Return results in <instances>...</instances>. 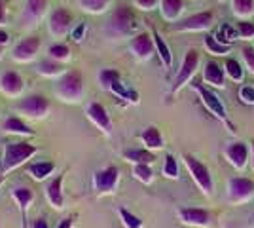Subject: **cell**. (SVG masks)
Listing matches in <instances>:
<instances>
[{
    "label": "cell",
    "instance_id": "3957f363",
    "mask_svg": "<svg viewBox=\"0 0 254 228\" xmlns=\"http://www.w3.org/2000/svg\"><path fill=\"white\" fill-rule=\"evenodd\" d=\"M85 91V78L78 71H68L64 73L59 82H57V95L68 101V103H76L84 97Z\"/></svg>",
    "mask_w": 254,
    "mask_h": 228
},
{
    "label": "cell",
    "instance_id": "52a82bcc",
    "mask_svg": "<svg viewBox=\"0 0 254 228\" xmlns=\"http://www.w3.org/2000/svg\"><path fill=\"white\" fill-rule=\"evenodd\" d=\"M254 196V181L249 177H232L228 179V200L232 204H247Z\"/></svg>",
    "mask_w": 254,
    "mask_h": 228
},
{
    "label": "cell",
    "instance_id": "836d02e7",
    "mask_svg": "<svg viewBox=\"0 0 254 228\" xmlns=\"http://www.w3.org/2000/svg\"><path fill=\"white\" fill-rule=\"evenodd\" d=\"M133 175H135L137 181L144 183V185H150L154 181V171H152L150 163H135L133 165Z\"/></svg>",
    "mask_w": 254,
    "mask_h": 228
},
{
    "label": "cell",
    "instance_id": "ee69618b",
    "mask_svg": "<svg viewBox=\"0 0 254 228\" xmlns=\"http://www.w3.org/2000/svg\"><path fill=\"white\" fill-rule=\"evenodd\" d=\"M31 228H50V225H48V221L46 219H34L32 221V227Z\"/></svg>",
    "mask_w": 254,
    "mask_h": 228
},
{
    "label": "cell",
    "instance_id": "8fae6325",
    "mask_svg": "<svg viewBox=\"0 0 254 228\" xmlns=\"http://www.w3.org/2000/svg\"><path fill=\"white\" fill-rule=\"evenodd\" d=\"M72 13L70 10H66L63 6H59V8H55V10L50 13V19H48V29H50V33L53 36H57V38H61L64 34L70 31V27H72Z\"/></svg>",
    "mask_w": 254,
    "mask_h": 228
},
{
    "label": "cell",
    "instance_id": "277c9868",
    "mask_svg": "<svg viewBox=\"0 0 254 228\" xmlns=\"http://www.w3.org/2000/svg\"><path fill=\"white\" fill-rule=\"evenodd\" d=\"M38 152L36 145H31L27 141L21 143H10L6 145V151H4V162H2V169L4 173H8L11 169L19 167L21 163H25L31 156H34Z\"/></svg>",
    "mask_w": 254,
    "mask_h": 228
},
{
    "label": "cell",
    "instance_id": "d6986e66",
    "mask_svg": "<svg viewBox=\"0 0 254 228\" xmlns=\"http://www.w3.org/2000/svg\"><path fill=\"white\" fill-rule=\"evenodd\" d=\"M64 175L66 173L57 175V177L52 179V181L48 183V186H46V198H48V202H50L55 209H63L64 207V194H63Z\"/></svg>",
    "mask_w": 254,
    "mask_h": 228
},
{
    "label": "cell",
    "instance_id": "cb8c5ba5",
    "mask_svg": "<svg viewBox=\"0 0 254 228\" xmlns=\"http://www.w3.org/2000/svg\"><path fill=\"white\" fill-rule=\"evenodd\" d=\"M2 130L6 131V133H15V135H34V130H31L21 118H17V116H11L8 118L4 124H2Z\"/></svg>",
    "mask_w": 254,
    "mask_h": 228
},
{
    "label": "cell",
    "instance_id": "7a4b0ae2",
    "mask_svg": "<svg viewBox=\"0 0 254 228\" xmlns=\"http://www.w3.org/2000/svg\"><path fill=\"white\" fill-rule=\"evenodd\" d=\"M191 87H193V91L199 95L201 103L207 107V110L211 112L212 116L216 120H220L222 124H226L228 130L232 131V133H235V128H233V124L230 122V118H228V110L224 107L222 99H218V95H214L211 89L205 86V84H201L199 80H191Z\"/></svg>",
    "mask_w": 254,
    "mask_h": 228
},
{
    "label": "cell",
    "instance_id": "f546056e",
    "mask_svg": "<svg viewBox=\"0 0 254 228\" xmlns=\"http://www.w3.org/2000/svg\"><path fill=\"white\" fill-rule=\"evenodd\" d=\"M38 73L42 76H63L64 75V67L59 61H53V59H46L38 65Z\"/></svg>",
    "mask_w": 254,
    "mask_h": 228
},
{
    "label": "cell",
    "instance_id": "2e32d148",
    "mask_svg": "<svg viewBox=\"0 0 254 228\" xmlns=\"http://www.w3.org/2000/svg\"><path fill=\"white\" fill-rule=\"evenodd\" d=\"M46 8H48V0H27L25 10L21 13L23 27H27V29L36 27L38 21L42 19V15L46 13Z\"/></svg>",
    "mask_w": 254,
    "mask_h": 228
},
{
    "label": "cell",
    "instance_id": "d590c367",
    "mask_svg": "<svg viewBox=\"0 0 254 228\" xmlns=\"http://www.w3.org/2000/svg\"><path fill=\"white\" fill-rule=\"evenodd\" d=\"M120 217H122V223H124V227L126 228H142V219L137 217V215H133L131 211H127L126 207H120Z\"/></svg>",
    "mask_w": 254,
    "mask_h": 228
},
{
    "label": "cell",
    "instance_id": "bcb514c9",
    "mask_svg": "<svg viewBox=\"0 0 254 228\" xmlns=\"http://www.w3.org/2000/svg\"><path fill=\"white\" fill-rule=\"evenodd\" d=\"M57 228H72V217L63 219V221L59 223V227H57Z\"/></svg>",
    "mask_w": 254,
    "mask_h": 228
},
{
    "label": "cell",
    "instance_id": "7bdbcfd3",
    "mask_svg": "<svg viewBox=\"0 0 254 228\" xmlns=\"http://www.w3.org/2000/svg\"><path fill=\"white\" fill-rule=\"evenodd\" d=\"M84 34H85V25L82 23V25H78V27H76V31H74V34H72V36H74L76 42H80V40L84 38Z\"/></svg>",
    "mask_w": 254,
    "mask_h": 228
},
{
    "label": "cell",
    "instance_id": "f1b7e54d",
    "mask_svg": "<svg viewBox=\"0 0 254 228\" xmlns=\"http://www.w3.org/2000/svg\"><path fill=\"white\" fill-rule=\"evenodd\" d=\"M224 71H226V76H230V80H233V82H241L245 78V71L241 63L237 59H232V57H228L224 61Z\"/></svg>",
    "mask_w": 254,
    "mask_h": 228
},
{
    "label": "cell",
    "instance_id": "4316f807",
    "mask_svg": "<svg viewBox=\"0 0 254 228\" xmlns=\"http://www.w3.org/2000/svg\"><path fill=\"white\" fill-rule=\"evenodd\" d=\"M11 196H13V200L17 202V206L23 209V213H27V209L31 207L32 200H34V192H32L29 186H15L13 190H11Z\"/></svg>",
    "mask_w": 254,
    "mask_h": 228
},
{
    "label": "cell",
    "instance_id": "8992f818",
    "mask_svg": "<svg viewBox=\"0 0 254 228\" xmlns=\"http://www.w3.org/2000/svg\"><path fill=\"white\" fill-rule=\"evenodd\" d=\"M197 67H199V52H197V50H188V52L184 54L182 65H180V69H179V75H177V78L173 80L171 95H175L184 84L191 82V76L195 75Z\"/></svg>",
    "mask_w": 254,
    "mask_h": 228
},
{
    "label": "cell",
    "instance_id": "c3c4849f",
    "mask_svg": "<svg viewBox=\"0 0 254 228\" xmlns=\"http://www.w3.org/2000/svg\"><path fill=\"white\" fill-rule=\"evenodd\" d=\"M249 227L254 228V211L251 213V217H249Z\"/></svg>",
    "mask_w": 254,
    "mask_h": 228
},
{
    "label": "cell",
    "instance_id": "6da1fadb",
    "mask_svg": "<svg viewBox=\"0 0 254 228\" xmlns=\"http://www.w3.org/2000/svg\"><path fill=\"white\" fill-rule=\"evenodd\" d=\"M137 27V15H135L133 8L127 4H120L105 25V34L108 38H124V36L135 33Z\"/></svg>",
    "mask_w": 254,
    "mask_h": 228
},
{
    "label": "cell",
    "instance_id": "5b68a950",
    "mask_svg": "<svg viewBox=\"0 0 254 228\" xmlns=\"http://www.w3.org/2000/svg\"><path fill=\"white\" fill-rule=\"evenodd\" d=\"M182 160H184V165L188 167L193 183L199 186V190L205 196H212V192H214V181H212L211 169L203 162H199L195 156H191V154H184Z\"/></svg>",
    "mask_w": 254,
    "mask_h": 228
},
{
    "label": "cell",
    "instance_id": "5bb4252c",
    "mask_svg": "<svg viewBox=\"0 0 254 228\" xmlns=\"http://www.w3.org/2000/svg\"><path fill=\"white\" fill-rule=\"evenodd\" d=\"M85 114H87V118L91 120L105 135H110V133H112V120H110L108 112H106V109L101 103L91 101V103L87 105V109H85Z\"/></svg>",
    "mask_w": 254,
    "mask_h": 228
},
{
    "label": "cell",
    "instance_id": "1f68e13d",
    "mask_svg": "<svg viewBox=\"0 0 254 228\" xmlns=\"http://www.w3.org/2000/svg\"><path fill=\"white\" fill-rule=\"evenodd\" d=\"M203 46H205L207 52L212 55H226L228 52H230V46L218 42L216 36H212V34H207V36L203 38Z\"/></svg>",
    "mask_w": 254,
    "mask_h": 228
},
{
    "label": "cell",
    "instance_id": "74e56055",
    "mask_svg": "<svg viewBox=\"0 0 254 228\" xmlns=\"http://www.w3.org/2000/svg\"><path fill=\"white\" fill-rule=\"evenodd\" d=\"M116 80H120V73H118L116 69H105V71L99 73V82H101V86L105 87L106 91H108V87L112 86Z\"/></svg>",
    "mask_w": 254,
    "mask_h": 228
},
{
    "label": "cell",
    "instance_id": "e575fe53",
    "mask_svg": "<svg viewBox=\"0 0 254 228\" xmlns=\"http://www.w3.org/2000/svg\"><path fill=\"white\" fill-rule=\"evenodd\" d=\"M110 2L112 0H80V6L87 13H103L110 6Z\"/></svg>",
    "mask_w": 254,
    "mask_h": 228
},
{
    "label": "cell",
    "instance_id": "4fadbf2b",
    "mask_svg": "<svg viewBox=\"0 0 254 228\" xmlns=\"http://www.w3.org/2000/svg\"><path fill=\"white\" fill-rule=\"evenodd\" d=\"M129 50H131V54L135 55L138 61H148L150 57L156 54L154 36H150L148 33H138L137 36L131 38Z\"/></svg>",
    "mask_w": 254,
    "mask_h": 228
},
{
    "label": "cell",
    "instance_id": "44dd1931",
    "mask_svg": "<svg viewBox=\"0 0 254 228\" xmlns=\"http://www.w3.org/2000/svg\"><path fill=\"white\" fill-rule=\"evenodd\" d=\"M140 141L144 143V149H148V151H161L163 149V137H161V131L156 126H148L142 131Z\"/></svg>",
    "mask_w": 254,
    "mask_h": 228
},
{
    "label": "cell",
    "instance_id": "e0dca14e",
    "mask_svg": "<svg viewBox=\"0 0 254 228\" xmlns=\"http://www.w3.org/2000/svg\"><path fill=\"white\" fill-rule=\"evenodd\" d=\"M224 156H226V160L232 163L235 169L241 171L249 163V147L241 141H235L224 149Z\"/></svg>",
    "mask_w": 254,
    "mask_h": 228
},
{
    "label": "cell",
    "instance_id": "d4e9b609",
    "mask_svg": "<svg viewBox=\"0 0 254 228\" xmlns=\"http://www.w3.org/2000/svg\"><path fill=\"white\" fill-rule=\"evenodd\" d=\"M182 8H184L182 0H161V15L167 21H177L182 13Z\"/></svg>",
    "mask_w": 254,
    "mask_h": 228
},
{
    "label": "cell",
    "instance_id": "4dcf8cb0",
    "mask_svg": "<svg viewBox=\"0 0 254 228\" xmlns=\"http://www.w3.org/2000/svg\"><path fill=\"white\" fill-rule=\"evenodd\" d=\"M232 10L237 17L247 19L254 13V0H232Z\"/></svg>",
    "mask_w": 254,
    "mask_h": 228
},
{
    "label": "cell",
    "instance_id": "ac0fdd59",
    "mask_svg": "<svg viewBox=\"0 0 254 228\" xmlns=\"http://www.w3.org/2000/svg\"><path fill=\"white\" fill-rule=\"evenodd\" d=\"M23 89H25V80L17 73L8 71L0 76V91L2 93L10 95V97H17Z\"/></svg>",
    "mask_w": 254,
    "mask_h": 228
},
{
    "label": "cell",
    "instance_id": "b9f144b4",
    "mask_svg": "<svg viewBox=\"0 0 254 228\" xmlns=\"http://www.w3.org/2000/svg\"><path fill=\"white\" fill-rule=\"evenodd\" d=\"M135 4L140 10H152V8H156L158 0H135Z\"/></svg>",
    "mask_w": 254,
    "mask_h": 228
},
{
    "label": "cell",
    "instance_id": "7c38bea8",
    "mask_svg": "<svg viewBox=\"0 0 254 228\" xmlns=\"http://www.w3.org/2000/svg\"><path fill=\"white\" fill-rule=\"evenodd\" d=\"M40 46H42V40L38 38V36H27L25 40L15 44V48H13V52H11V57L15 59V61H19V63H29L32 61L36 54L40 52Z\"/></svg>",
    "mask_w": 254,
    "mask_h": 228
},
{
    "label": "cell",
    "instance_id": "f6af8a7d",
    "mask_svg": "<svg viewBox=\"0 0 254 228\" xmlns=\"http://www.w3.org/2000/svg\"><path fill=\"white\" fill-rule=\"evenodd\" d=\"M10 44V34L6 31H0V46H8Z\"/></svg>",
    "mask_w": 254,
    "mask_h": 228
},
{
    "label": "cell",
    "instance_id": "60d3db41",
    "mask_svg": "<svg viewBox=\"0 0 254 228\" xmlns=\"http://www.w3.org/2000/svg\"><path fill=\"white\" fill-rule=\"evenodd\" d=\"M243 61L245 65L251 69V73H254V46H245L243 48Z\"/></svg>",
    "mask_w": 254,
    "mask_h": 228
},
{
    "label": "cell",
    "instance_id": "8d00e7d4",
    "mask_svg": "<svg viewBox=\"0 0 254 228\" xmlns=\"http://www.w3.org/2000/svg\"><path fill=\"white\" fill-rule=\"evenodd\" d=\"M163 175L167 179H179V162L173 154L165 156V162H163Z\"/></svg>",
    "mask_w": 254,
    "mask_h": 228
},
{
    "label": "cell",
    "instance_id": "9a60e30c",
    "mask_svg": "<svg viewBox=\"0 0 254 228\" xmlns=\"http://www.w3.org/2000/svg\"><path fill=\"white\" fill-rule=\"evenodd\" d=\"M179 217L188 227H201L207 228L211 225V213L201 207H182L179 209Z\"/></svg>",
    "mask_w": 254,
    "mask_h": 228
},
{
    "label": "cell",
    "instance_id": "ffe728a7",
    "mask_svg": "<svg viewBox=\"0 0 254 228\" xmlns=\"http://www.w3.org/2000/svg\"><path fill=\"white\" fill-rule=\"evenodd\" d=\"M203 80L214 87H224L226 86V71H224V67L220 63H216V61H207L205 69H203Z\"/></svg>",
    "mask_w": 254,
    "mask_h": 228
},
{
    "label": "cell",
    "instance_id": "f35d334b",
    "mask_svg": "<svg viewBox=\"0 0 254 228\" xmlns=\"http://www.w3.org/2000/svg\"><path fill=\"white\" fill-rule=\"evenodd\" d=\"M237 31H239V38H253L254 36V23L247 21V19H241L237 21Z\"/></svg>",
    "mask_w": 254,
    "mask_h": 228
},
{
    "label": "cell",
    "instance_id": "ba28073f",
    "mask_svg": "<svg viewBox=\"0 0 254 228\" xmlns=\"http://www.w3.org/2000/svg\"><path fill=\"white\" fill-rule=\"evenodd\" d=\"M212 21H214L212 11H199V13H193V15H188V17L177 21L173 25V31H177V33H199V31L211 29Z\"/></svg>",
    "mask_w": 254,
    "mask_h": 228
},
{
    "label": "cell",
    "instance_id": "603a6c76",
    "mask_svg": "<svg viewBox=\"0 0 254 228\" xmlns=\"http://www.w3.org/2000/svg\"><path fill=\"white\" fill-rule=\"evenodd\" d=\"M124 158L127 162H133V163H152L156 162V156L154 152L148 151V149H131V151L124 152Z\"/></svg>",
    "mask_w": 254,
    "mask_h": 228
},
{
    "label": "cell",
    "instance_id": "484cf974",
    "mask_svg": "<svg viewBox=\"0 0 254 228\" xmlns=\"http://www.w3.org/2000/svg\"><path fill=\"white\" fill-rule=\"evenodd\" d=\"M53 169H55V163L53 162H36V163L27 165V171L31 173V177L34 181H44V179H48V177L53 173Z\"/></svg>",
    "mask_w": 254,
    "mask_h": 228
},
{
    "label": "cell",
    "instance_id": "30bf717a",
    "mask_svg": "<svg viewBox=\"0 0 254 228\" xmlns=\"http://www.w3.org/2000/svg\"><path fill=\"white\" fill-rule=\"evenodd\" d=\"M17 109L27 118H44L50 112V101H48V97L40 95V93H32V95H27L23 99L21 103L17 105Z\"/></svg>",
    "mask_w": 254,
    "mask_h": 228
},
{
    "label": "cell",
    "instance_id": "7dc6e473",
    "mask_svg": "<svg viewBox=\"0 0 254 228\" xmlns=\"http://www.w3.org/2000/svg\"><path fill=\"white\" fill-rule=\"evenodd\" d=\"M6 21V10H4V0H0V25Z\"/></svg>",
    "mask_w": 254,
    "mask_h": 228
},
{
    "label": "cell",
    "instance_id": "d6a6232c",
    "mask_svg": "<svg viewBox=\"0 0 254 228\" xmlns=\"http://www.w3.org/2000/svg\"><path fill=\"white\" fill-rule=\"evenodd\" d=\"M48 55L53 61H59V63H64L70 59V48L66 44H53L48 50Z\"/></svg>",
    "mask_w": 254,
    "mask_h": 228
},
{
    "label": "cell",
    "instance_id": "681fc988",
    "mask_svg": "<svg viewBox=\"0 0 254 228\" xmlns=\"http://www.w3.org/2000/svg\"><path fill=\"white\" fill-rule=\"evenodd\" d=\"M253 169H254V141H253Z\"/></svg>",
    "mask_w": 254,
    "mask_h": 228
},
{
    "label": "cell",
    "instance_id": "9c48e42d",
    "mask_svg": "<svg viewBox=\"0 0 254 228\" xmlns=\"http://www.w3.org/2000/svg\"><path fill=\"white\" fill-rule=\"evenodd\" d=\"M120 181V169L116 165H106L103 169H97L93 175V188L97 194H110L114 192Z\"/></svg>",
    "mask_w": 254,
    "mask_h": 228
},
{
    "label": "cell",
    "instance_id": "f907efd6",
    "mask_svg": "<svg viewBox=\"0 0 254 228\" xmlns=\"http://www.w3.org/2000/svg\"><path fill=\"white\" fill-rule=\"evenodd\" d=\"M2 50H4V46H0V55H2Z\"/></svg>",
    "mask_w": 254,
    "mask_h": 228
},
{
    "label": "cell",
    "instance_id": "83f0119b",
    "mask_svg": "<svg viewBox=\"0 0 254 228\" xmlns=\"http://www.w3.org/2000/svg\"><path fill=\"white\" fill-rule=\"evenodd\" d=\"M216 40L226 44V46H232V42L239 40V31H237V27H233L230 23H224L222 27L218 29V33H216Z\"/></svg>",
    "mask_w": 254,
    "mask_h": 228
},
{
    "label": "cell",
    "instance_id": "7402d4cb",
    "mask_svg": "<svg viewBox=\"0 0 254 228\" xmlns=\"http://www.w3.org/2000/svg\"><path fill=\"white\" fill-rule=\"evenodd\" d=\"M152 36H154V44H156V54H158V57L161 59L163 67H165V69H171V65H173V54H171V48L167 46L165 38H163L158 31H154Z\"/></svg>",
    "mask_w": 254,
    "mask_h": 228
},
{
    "label": "cell",
    "instance_id": "ab89813d",
    "mask_svg": "<svg viewBox=\"0 0 254 228\" xmlns=\"http://www.w3.org/2000/svg\"><path fill=\"white\" fill-rule=\"evenodd\" d=\"M239 99L243 101L245 105H254V86H241L239 89Z\"/></svg>",
    "mask_w": 254,
    "mask_h": 228
},
{
    "label": "cell",
    "instance_id": "816d5d0a",
    "mask_svg": "<svg viewBox=\"0 0 254 228\" xmlns=\"http://www.w3.org/2000/svg\"><path fill=\"white\" fill-rule=\"evenodd\" d=\"M2 183H4V179H0V186H2Z\"/></svg>",
    "mask_w": 254,
    "mask_h": 228
}]
</instances>
